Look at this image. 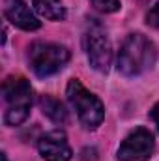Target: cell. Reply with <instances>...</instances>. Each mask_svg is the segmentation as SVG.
<instances>
[{
	"label": "cell",
	"instance_id": "cell-3",
	"mask_svg": "<svg viewBox=\"0 0 159 161\" xmlns=\"http://www.w3.org/2000/svg\"><path fill=\"white\" fill-rule=\"evenodd\" d=\"M2 96L6 101L4 124L6 125H21L30 116L32 107V86L25 77H8L2 84Z\"/></svg>",
	"mask_w": 159,
	"mask_h": 161
},
{
	"label": "cell",
	"instance_id": "cell-14",
	"mask_svg": "<svg viewBox=\"0 0 159 161\" xmlns=\"http://www.w3.org/2000/svg\"><path fill=\"white\" fill-rule=\"evenodd\" d=\"M0 159H2V161H8V156H6V154H0Z\"/></svg>",
	"mask_w": 159,
	"mask_h": 161
},
{
	"label": "cell",
	"instance_id": "cell-2",
	"mask_svg": "<svg viewBox=\"0 0 159 161\" xmlns=\"http://www.w3.org/2000/svg\"><path fill=\"white\" fill-rule=\"evenodd\" d=\"M66 96L84 129H97L101 125L105 118V105L96 94L82 86L79 79H71L68 82Z\"/></svg>",
	"mask_w": 159,
	"mask_h": 161
},
{
	"label": "cell",
	"instance_id": "cell-10",
	"mask_svg": "<svg viewBox=\"0 0 159 161\" xmlns=\"http://www.w3.org/2000/svg\"><path fill=\"white\" fill-rule=\"evenodd\" d=\"M40 107L43 111V114L54 124H66L68 122V111H66V107L60 99H56L52 96H41Z\"/></svg>",
	"mask_w": 159,
	"mask_h": 161
},
{
	"label": "cell",
	"instance_id": "cell-9",
	"mask_svg": "<svg viewBox=\"0 0 159 161\" xmlns=\"http://www.w3.org/2000/svg\"><path fill=\"white\" fill-rule=\"evenodd\" d=\"M36 13L47 21H64L66 19V6L62 0H32Z\"/></svg>",
	"mask_w": 159,
	"mask_h": 161
},
{
	"label": "cell",
	"instance_id": "cell-5",
	"mask_svg": "<svg viewBox=\"0 0 159 161\" xmlns=\"http://www.w3.org/2000/svg\"><path fill=\"white\" fill-rule=\"evenodd\" d=\"M82 47H84L90 66L96 71L107 73L109 66L112 62V45H111L109 34L101 23H97V21L88 23L84 36H82Z\"/></svg>",
	"mask_w": 159,
	"mask_h": 161
},
{
	"label": "cell",
	"instance_id": "cell-12",
	"mask_svg": "<svg viewBox=\"0 0 159 161\" xmlns=\"http://www.w3.org/2000/svg\"><path fill=\"white\" fill-rule=\"evenodd\" d=\"M146 25L159 30V2H156V4L148 9V13H146Z\"/></svg>",
	"mask_w": 159,
	"mask_h": 161
},
{
	"label": "cell",
	"instance_id": "cell-4",
	"mask_svg": "<svg viewBox=\"0 0 159 161\" xmlns=\"http://www.w3.org/2000/svg\"><path fill=\"white\" fill-rule=\"evenodd\" d=\"M69 62L68 47L60 43L36 41L28 47V64L38 77H51Z\"/></svg>",
	"mask_w": 159,
	"mask_h": 161
},
{
	"label": "cell",
	"instance_id": "cell-6",
	"mask_svg": "<svg viewBox=\"0 0 159 161\" xmlns=\"http://www.w3.org/2000/svg\"><path fill=\"white\" fill-rule=\"evenodd\" d=\"M156 150L154 133L146 127H135L120 144L118 161H148Z\"/></svg>",
	"mask_w": 159,
	"mask_h": 161
},
{
	"label": "cell",
	"instance_id": "cell-13",
	"mask_svg": "<svg viewBox=\"0 0 159 161\" xmlns=\"http://www.w3.org/2000/svg\"><path fill=\"white\" fill-rule=\"evenodd\" d=\"M150 116H152V120L156 122V125H157V129H159V103H156V105L152 107Z\"/></svg>",
	"mask_w": 159,
	"mask_h": 161
},
{
	"label": "cell",
	"instance_id": "cell-7",
	"mask_svg": "<svg viewBox=\"0 0 159 161\" xmlns=\"http://www.w3.org/2000/svg\"><path fill=\"white\" fill-rule=\"evenodd\" d=\"M38 150L45 161H69L73 152L64 131H49L38 141Z\"/></svg>",
	"mask_w": 159,
	"mask_h": 161
},
{
	"label": "cell",
	"instance_id": "cell-1",
	"mask_svg": "<svg viewBox=\"0 0 159 161\" xmlns=\"http://www.w3.org/2000/svg\"><path fill=\"white\" fill-rule=\"evenodd\" d=\"M157 60V47L144 34H129L118 51L116 68L125 77H137L152 69Z\"/></svg>",
	"mask_w": 159,
	"mask_h": 161
},
{
	"label": "cell",
	"instance_id": "cell-8",
	"mask_svg": "<svg viewBox=\"0 0 159 161\" xmlns=\"http://www.w3.org/2000/svg\"><path fill=\"white\" fill-rule=\"evenodd\" d=\"M4 15L13 26L26 32H34L41 26V21L32 13L25 0H4Z\"/></svg>",
	"mask_w": 159,
	"mask_h": 161
},
{
	"label": "cell",
	"instance_id": "cell-11",
	"mask_svg": "<svg viewBox=\"0 0 159 161\" xmlns=\"http://www.w3.org/2000/svg\"><path fill=\"white\" fill-rule=\"evenodd\" d=\"M90 4L101 13H114L120 9V0H90Z\"/></svg>",
	"mask_w": 159,
	"mask_h": 161
}]
</instances>
